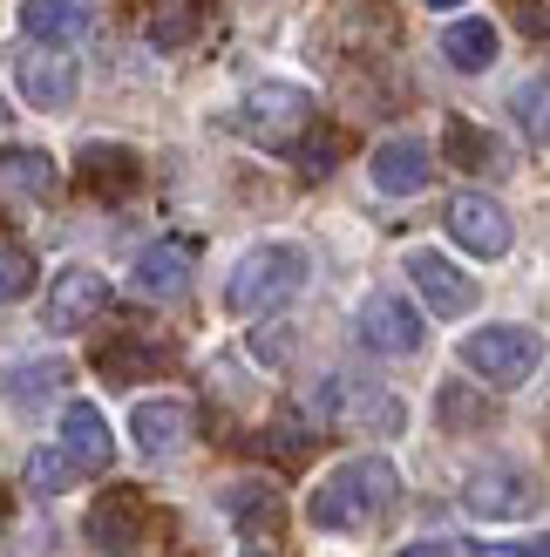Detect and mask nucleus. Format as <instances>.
<instances>
[{
	"mask_svg": "<svg viewBox=\"0 0 550 557\" xmlns=\"http://www.w3.org/2000/svg\"><path fill=\"white\" fill-rule=\"evenodd\" d=\"M129 435H136V449L143 456H177L184 442H190V401H136L129 408Z\"/></svg>",
	"mask_w": 550,
	"mask_h": 557,
	"instance_id": "15",
	"label": "nucleus"
},
{
	"mask_svg": "<svg viewBox=\"0 0 550 557\" xmlns=\"http://www.w3.org/2000/svg\"><path fill=\"white\" fill-rule=\"evenodd\" d=\"M442 225H449V238L462 245V252H476V259H503L510 252V211L497 205V198H483V190H462V198H449V211H442Z\"/></svg>",
	"mask_w": 550,
	"mask_h": 557,
	"instance_id": "7",
	"label": "nucleus"
},
{
	"mask_svg": "<svg viewBox=\"0 0 550 557\" xmlns=\"http://www.w3.org/2000/svg\"><path fill=\"white\" fill-rule=\"evenodd\" d=\"M136 517H143V504H136L129 490H116V496H102V504H96V517H89V537H96L102 550H123V544L136 537Z\"/></svg>",
	"mask_w": 550,
	"mask_h": 557,
	"instance_id": "20",
	"label": "nucleus"
},
{
	"mask_svg": "<svg viewBox=\"0 0 550 557\" xmlns=\"http://www.w3.org/2000/svg\"><path fill=\"white\" fill-rule=\"evenodd\" d=\"M157 368H171V354L150 347V341H116V347H102V374L109 381H143Z\"/></svg>",
	"mask_w": 550,
	"mask_h": 557,
	"instance_id": "21",
	"label": "nucleus"
},
{
	"mask_svg": "<svg viewBox=\"0 0 550 557\" xmlns=\"http://www.w3.org/2000/svg\"><path fill=\"white\" fill-rule=\"evenodd\" d=\"M27 286H35V259L21 245H0V299H21Z\"/></svg>",
	"mask_w": 550,
	"mask_h": 557,
	"instance_id": "26",
	"label": "nucleus"
},
{
	"mask_svg": "<svg viewBox=\"0 0 550 557\" xmlns=\"http://www.w3.org/2000/svg\"><path fill=\"white\" fill-rule=\"evenodd\" d=\"M313 123V96L299 82H259L252 96L238 102V136H252L259 150H292Z\"/></svg>",
	"mask_w": 550,
	"mask_h": 557,
	"instance_id": "4",
	"label": "nucleus"
},
{
	"mask_svg": "<svg viewBox=\"0 0 550 557\" xmlns=\"http://www.w3.org/2000/svg\"><path fill=\"white\" fill-rule=\"evenodd\" d=\"M75 177L96 190V198H116V190L136 184V157L123 144H82L75 150Z\"/></svg>",
	"mask_w": 550,
	"mask_h": 557,
	"instance_id": "18",
	"label": "nucleus"
},
{
	"mask_svg": "<svg viewBox=\"0 0 550 557\" xmlns=\"http://www.w3.org/2000/svg\"><path fill=\"white\" fill-rule=\"evenodd\" d=\"M408 286H415L422 306H428V313H442V320L476 313V278L462 272L455 259H442V252H408Z\"/></svg>",
	"mask_w": 550,
	"mask_h": 557,
	"instance_id": "8",
	"label": "nucleus"
},
{
	"mask_svg": "<svg viewBox=\"0 0 550 557\" xmlns=\"http://www.w3.org/2000/svg\"><path fill=\"white\" fill-rule=\"evenodd\" d=\"M401 504V469L388 456H353L307 496L313 531H374Z\"/></svg>",
	"mask_w": 550,
	"mask_h": 557,
	"instance_id": "1",
	"label": "nucleus"
},
{
	"mask_svg": "<svg viewBox=\"0 0 550 557\" xmlns=\"http://www.w3.org/2000/svg\"><path fill=\"white\" fill-rule=\"evenodd\" d=\"M497 48H503V35H497V21H483V14H462V21L442 27V54L455 69H470V75L497 62Z\"/></svg>",
	"mask_w": 550,
	"mask_h": 557,
	"instance_id": "19",
	"label": "nucleus"
},
{
	"mask_svg": "<svg viewBox=\"0 0 550 557\" xmlns=\"http://www.w3.org/2000/svg\"><path fill=\"white\" fill-rule=\"evenodd\" d=\"M476 557H550V531L524 537V544H476Z\"/></svg>",
	"mask_w": 550,
	"mask_h": 557,
	"instance_id": "28",
	"label": "nucleus"
},
{
	"mask_svg": "<svg viewBox=\"0 0 550 557\" xmlns=\"http://www.w3.org/2000/svg\"><path fill=\"white\" fill-rule=\"evenodd\" d=\"M54 184H62V171H54L48 150H0V198L41 205V198H54Z\"/></svg>",
	"mask_w": 550,
	"mask_h": 557,
	"instance_id": "17",
	"label": "nucleus"
},
{
	"mask_svg": "<svg viewBox=\"0 0 550 557\" xmlns=\"http://www.w3.org/2000/svg\"><path fill=\"white\" fill-rule=\"evenodd\" d=\"M449 157L462 163V171H483V163H489V136H483L470 116H455V123H449Z\"/></svg>",
	"mask_w": 550,
	"mask_h": 557,
	"instance_id": "25",
	"label": "nucleus"
},
{
	"mask_svg": "<svg viewBox=\"0 0 550 557\" xmlns=\"http://www.w3.org/2000/svg\"><path fill=\"white\" fill-rule=\"evenodd\" d=\"M62 456L82 469V476H96V469L116 462V435H109V422L89 401H68L62 408Z\"/></svg>",
	"mask_w": 550,
	"mask_h": 557,
	"instance_id": "13",
	"label": "nucleus"
},
{
	"mask_svg": "<svg viewBox=\"0 0 550 557\" xmlns=\"http://www.w3.org/2000/svg\"><path fill=\"white\" fill-rule=\"evenodd\" d=\"M102 306H109V278H102V272H89V265H68V272L48 286L41 320H48L54 333H75V326H89Z\"/></svg>",
	"mask_w": 550,
	"mask_h": 557,
	"instance_id": "11",
	"label": "nucleus"
},
{
	"mask_svg": "<svg viewBox=\"0 0 550 557\" xmlns=\"http://www.w3.org/2000/svg\"><path fill=\"white\" fill-rule=\"evenodd\" d=\"M190 265H198V245L190 238H157L150 252H136V293H150V299H171L190 286Z\"/></svg>",
	"mask_w": 550,
	"mask_h": 557,
	"instance_id": "14",
	"label": "nucleus"
},
{
	"mask_svg": "<svg viewBox=\"0 0 550 557\" xmlns=\"http://www.w3.org/2000/svg\"><path fill=\"white\" fill-rule=\"evenodd\" d=\"M510 116H516V129H524L530 144H550V82L543 75L510 96Z\"/></svg>",
	"mask_w": 550,
	"mask_h": 557,
	"instance_id": "22",
	"label": "nucleus"
},
{
	"mask_svg": "<svg viewBox=\"0 0 550 557\" xmlns=\"http://www.w3.org/2000/svg\"><path fill=\"white\" fill-rule=\"evenodd\" d=\"M252 557H259V550H252Z\"/></svg>",
	"mask_w": 550,
	"mask_h": 557,
	"instance_id": "31",
	"label": "nucleus"
},
{
	"mask_svg": "<svg viewBox=\"0 0 550 557\" xmlns=\"http://www.w3.org/2000/svg\"><path fill=\"white\" fill-rule=\"evenodd\" d=\"M353 333H361V347H367V354H388V360L422 354V341H428L422 306H408L401 293H367V299H361V313H353Z\"/></svg>",
	"mask_w": 550,
	"mask_h": 557,
	"instance_id": "6",
	"label": "nucleus"
},
{
	"mask_svg": "<svg viewBox=\"0 0 550 557\" xmlns=\"http://www.w3.org/2000/svg\"><path fill=\"white\" fill-rule=\"evenodd\" d=\"M89 0H21V35H35L41 48H68L89 35Z\"/></svg>",
	"mask_w": 550,
	"mask_h": 557,
	"instance_id": "16",
	"label": "nucleus"
},
{
	"mask_svg": "<svg viewBox=\"0 0 550 557\" xmlns=\"http://www.w3.org/2000/svg\"><path fill=\"white\" fill-rule=\"evenodd\" d=\"M462 510L476 523H516L537 510V483L530 469H510V462H483L470 469V483H462Z\"/></svg>",
	"mask_w": 550,
	"mask_h": 557,
	"instance_id": "5",
	"label": "nucleus"
},
{
	"mask_svg": "<svg viewBox=\"0 0 550 557\" xmlns=\"http://www.w3.org/2000/svg\"><path fill=\"white\" fill-rule=\"evenodd\" d=\"M428 171H435V157H428L422 136H388V144L367 157V177H374L380 198H415L428 184Z\"/></svg>",
	"mask_w": 550,
	"mask_h": 557,
	"instance_id": "12",
	"label": "nucleus"
},
{
	"mask_svg": "<svg viewBox=\"0 0 550 557\" xmlns=\"http://www.w3.org/2000/svg\"><path fill=\"white\" fill-rule=\"evenodd\" d=\"M537 360H543V333L537 326L497 320V326H476L470 341H462V368L476 381H489V387H524L537 374Z\"/></svg>",
	"mask_w": 550,
	"mask_h": 557,
	"instance_id": "3",
	"label": "nucleus"
},
{
	"mask_svg": "<svg viewBox=\"0 0 550 557\" xmlns=\"http://www.w3.org/2000/svg\"><path fill=\"white\" fill-rule=\"evenodd\" d=\"M428 8H442V14H449V8H462V0H428Z\"/></svg>",
	"mask_w": 550,
	"mask_h": 557,
	"instance_id": "30",
	"label": "nucleus"
},
{
	"mask_svg": "<svg viewBox=\"0 0 550 557\" xmlns=\"http://www.w3.org/2000/svg\"><path fill=\"white\" fill-rule=\"evenodd\" d=\"M225 510L245 523V531H272V523H279V496L259 490V483H232L225 490Z\"/></svg>",
	"mask_w": 550,
	"mask_h": 557,
	"instance_id": "23",
	"label": "nucleus"
},
{
	"mask_svg": "<svg viewBox=\"0 0 550 557\" xmlns=\"http://www.w3.org/2000/svg\"><path fill=\"white\" fill-rule=\"evenodd\" d=\"M326 401H334V414L347 429H361V435H401L408 429L401 395H388V387H374V381H334Z\"/></svg>",
	"mask_w": 550,
	"mask_h": 557,
	"instance_id": "10",
	"label": "nucleus"
},
{
	"mask_svg": "<svg viewBox=\"0 0 550 557\" xmlns=\"http://www.w3.org/2000/svg\"><path fill=\"white\" fill-rule=\"evenodd\" d=\"M395 557H455V544H442V537H428V544H408V550H395Z\"/></svg>",
	"mask_w": 550,
	"mask_h": 557,
	"instance_id": "29",
	"label": "nucleus"
},
{
	"mask_svg": "<svg viewBox=\"0 0 550 557\" xmlns=\"http://www.w3.org/2000/svg\"><path fill=\"white\" fill-rule=\"evenodd\" d=\"M442 422H449V429H476V422H483V401L470 395V387L449 381V387H442Z\"/></svg>",
	"mask_w": 550,
	"mask_h": 557,
	"instance_id": "27",
	"label": "nucleus"
},
{
	"mask_svg": "<svg viewBox=\"0 0 550 557\" xmlns=\"http://www.w3.org/2000/svg\"><path fill=\"white\" fill-rule=\"evenodd\" d=\"M14 82H21V102H35V109H68L75 89H82V69H75V54L68 48H27L21 62H14Z\"/></svg>",
	"mask_w": 550,
	"mask_h": 557,
	"instance_id": "9",
	"label": "nucleus"
},
{
	"mask_svg": "<svg viewBox=\"0 0 550 557\" xmlns=\"http://www.w3.org/2000/svg\"><path fill=\"white\" fill-rule=\"evenodd\" d=\"M82 476V469L62 456V449H35L27 456V490H41V496H54V490H68Z\"/></svg>",
	"mask_w": 550,
	"mask_h": 557,
	"instance_id": "24",
	"label": "nucleus"
},
{
	"mask_svg": "<svg viewBox=\"0 0 550 557\" xmlns=\"http://www.w3.org/2000/svg\"><path fill=\"white\" fill-rule=\"evenodd\" d=\"M307 272H313L307 245H286V238L252 245V252L232 265V278H225V306L238 320H265V313H279V306L307 286Z\"/></svg>",
	"mask_w": 550,
	"mask_h": 557,
	"instance_id": "2",
	"label": "nucleus"
}]
</instances>
